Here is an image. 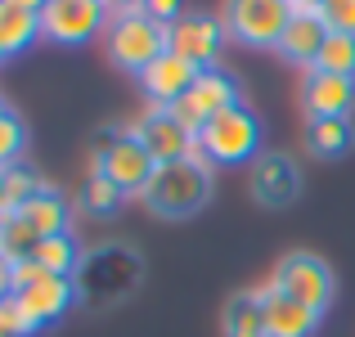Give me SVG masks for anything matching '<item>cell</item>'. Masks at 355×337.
Segmentation results:
<instances>
[{"instance_id":"cell-3","label":"cell","mask_w":355,"mask_h":337,"mask_svg":"<svg viewBox=\"0 0 355 337\" xmlns=\"http://www.w3.org/2000/svg\"><path fill=\"white\" fill-rule=\"evenodd\" d=\"M90 162H95L90 171L108 175L126 198H139V193L148 189V180H153V171H157L153 153L135 139V130H121V126H104L90 139Z\"/></svg>"},{"instance_id":"cell-31","label":"cell","mask_w":355,"mask_h":337,"mask_svg":"<svg viewBox=\"0 0 355 337\" xmlns=\"http://www.w3.org/2000/svg\"><path fill=\"white\" fill-rule=\"evenodd\" d=\"M148 0H108V9H113V14H135V9H144Z\"/></svg>"},{"instance_id":"cell-28","label":"cell","mask_w":355,"mask_h":337,"mask_svg":"<svg viewBox=\"0 0 355 337\" xmlns=\"http://www.w3.org/2000/svg\"><path fill=\"white\" fill-rule=\"evenodd\" d=\"M320 18L329 23V32L355 36V0H329V5L320 9Z\"/></svg>"},{"instance_id":"cell-10","label":"cell","mask_w":355,"mask_h":337,"mask_svg":"<svg viewBox=\"0 0 355 337\" xmlns=\"http://www.w3.org/2000/svg\"><path fill=\"white\" fill-rule=\"evenodd\" d=\"M14 302H18V311L27 315V324L41 333V329L59 324L63 315L72 311V302H77V284H72L68 275H36V279H27V284L14 288Z\"/></svg>"},{"instance_id":"cell-21","label":"cell","mask_w":355,"mask_h":337,"mask_svg":"<svg viewBox=\"0 0 355 337\" xmlns=\"http://www.w3.org/2000/svg\"><path fill=\"white\" fill-rule=\"evenodd\" d=\"M225 337H266V297L234 293L225 306Z\"/></svg>"},{"instance_id":"cell-36","label":"cell","mask_w":355,"mask_h":337,"mask_svg":"<svg viewBox=\"0 0 355 337\" xmlns=\"http://www.w3.org/2000/svg\"><path fill=\"white\" fill-rule=\"evenodd\" d=\"M0 59H5V50H0Z\"/></svg>"},{"instance_id":"cell-27","label":"cell","mask_w":355,"mask_h":337,"mask_svg":"<svg viewBox=\"0 0 355 337\" xmlns=\"http://www.w3.org/2000/svg\"><path fill=\"white\" fill-rule=\"evenodd\" d=\"M23 148H27V126L14 108L0 104V166H18L23 162Z\"/></svg>"},{"instance_id":"cell-1","label":"cell","mask_w":355,"mask_h":337,"mask_svg":"<svg viewBox=\"0 0 355 337\" xmlns=\"http://www.w3.org/2000/svg\"><path fill=\"white\" fill-rule=\"evenodd\" d=\"M139 275H144V266H139L135 248H126V243H104V248L86 252L81 270L72 275V284H77V302L90 306V311L117 306V302H126V297L135 293Z\"/></svg>"},{"instance_id":"cell-23","label":"cell","mask_w":355,"mask_h":337,"mask_svg":"<svg viewBox=\"0 0 355 337\" xmlns=\"http://www.w3.org/2000/svg\"><path fill=\"white\" fill-rule=\"evenodd\" d=\"M126 202V193L117 189L108 175H99V171H90L86 175V184H81V198H77V207L86 211V216H113V211Z\"/></svg>"},{"instance_id":"cell-18","label":"cell","mask_w":355,"mask_h":337,"mask_svg":"<svg viewBox=\"0 0 355 337\" xmlns=\"http://www.w3.org/2000/svg\"><path fill=\"white\" fill-rule=\"evenodd\" d=\"M18 216L32 225L41 239H54V234H68L72 230V202L63 198L59 189H50V184H41V189L32 193V198L18 207Z\"/></svg>"},{"instance_id":"cell-12","label":"cell","mask_w":355,"mask_h":337,"mask_svg":"<svg viewBox=\"0 0 355 337\" xmlns=\"http://www.w3.org/2000/svg\"><path fill=\"white\" fill-rule=\"evenodd\" d=\"M130 130H135V139L153 153L157 166H162V162H180V157H193V135L175 121L171 108H148Z\"/></svg>"},{"instance_id":"cell-9","label":"cell","mask_w":355,"mask_h":337,"mask_svg":"<svg viewBox=\"0 0 355 337\" xmlns=\"http://www.w3.org/2000/svg\"><path fill=\"white\" fill-rule=\"evenodd\" d=\"M270 288H279V293H288V297H297V302H306V306H315V311H329V302H333V270L324 266L320 257H311V252H288L284 261L275 266V279H270Z\"/></svg>"},{"instance_id":"cell-24","label":"cell","mask_w":355,"mask_h":337,"mask_svg":"<svg viewBox=\"0 0 355 337\" xmlns=\"http://www.w3.org/2000/svg\"><path fill=\"white\" fill-rule=\"evenodd\" d=\"M36 248H41V234L18 216V211H9V216H5V230H0V257L18 266V261H32Z\"/></svg>"},{"instance_id":"cell-30","label":"cell","mask_w":355,"mask_h":337,"mask_svg":"<svg viewBox=\"0 0 355 337\" xmlns=\"http://www.w3.org/2000/svg\"><path fill=\"white\" fill-rule=\"evenodd\" d=\"M9 293H14V261L0 257V302H5Z\"/></svg>"},{"instance_id":"cell-13","label":"cell","mask_w":355,"mask_h":337,"mask_svg":"<svg viewBox=\"0 0 355 337\" xmlns=\"http://www.w3.org/2000/svg\"><path fill=\"white\" fill-rule=\"evenodd\" d=\"M302 193V171L288 153H261L252 162V198L261 207H288Z\"/></svg>"},{"instance_id":"cell-11","label":"cell","mask_w":355,"mask_h":337,"mask_svg":"<svg viewBox=\"0 0 355 337\" xmlns=\"http://www.w3.org/2000/svg\"><path fill=\"white\" fill-rule=\"evenodd\" d=\"M225 23L220 18H207V14H184L175 18L171 27H166V45H171V54H180L184 63H193V68H216L220 59V45H225Z\"/></svg>"},{"instance_id":"cell-35","label":"cell","mask_w":355,"mask_h":337,"mask_svg":"<svg viewBox=\"0 0 355 337\" xmlns=\"http://www.w3.org/2000/svg\"><path fill=\"white\" fill-rule=\"evenodd\" d=\"M0 230H5V211H0Z\"/></svg>"},{"instance_id":"cell-16","label":"cell","mask_w":355,"mask_h":337,"mask_svg":"<svg viewBox=\"0 0 355 337\" xmlns=\"http://www.w3.org/2000/svg\"><path fill=\"white\" fill-rule=\"evenodd\" d=\"M266 297V337H315L320 333V311L279 288H261Z\"/></svg>"},{"instance_id":"cell-7","label":"cell","mask_w":355,"mask_h":337,"mask_svg":"<svg viewBox=\"0 0 355 337\" xmlns=\"http://www.w3.org/2000/svg\"><path fill=\"white\" fill-rule=\"evenodd\" d=\"M234 104H243V86H239L234 72H225L216 63V68H202L198 72V81L189 86V95L175 99L171 112H175V121L198 139V130L207 126L216 112H225V108H234Z\"/></svg>"},{"instance_id":"cell-8","label":"cell","mask_w":355,"mask_h":337,"mask_svg":"<svg viewBox=\"0 0 355 337\" xmlns=\"http://www.w3.org/2000/svg\"><path fill=\"white\" fill-rule=\"evenodd\" d=\"M113 9L108 0H50L41 9V36L54 45H86L90 36L108 32Z\"/></svg>"},{"instance_id":"cell-29","label":"cell","mask_w":355,"mask_h":337,"mask_svg":"<svg viewBox=\"0 0 355 337\" xmlns=\"http://www.w3.org/2000/svg\"><path fill=\"white\" fill-rule=\"evenodd\" d=\"M144 14L171 27L175 18H184V0H148V5H144Z\"/></svg>"},{"instance_id":"cell-14","label":"cell","mask_w":355,"mask_h":337,"mask_svg":"<svg viewBox=\"0 0 355 337\" xmlns=\"http://www.w3.org/2000/svg\"><path fill=\"white\" fill-rule=\"evenodd\" d=\"M355 108V77H333V72L311 68L302 81V112L306 117H351Z\"/></svg>"},{"instance_id":"cell-2","label":"cell","mask_w":355,"mask_h":337,"mask_svg":"<svg viewBox=\"0 0 355 337\" xmlns=\"http://www.w3.org/2000/svg\"><path fill=\"white\" fill-rule=\"evenodd\" d=\"M139 198H144V207L153 211V216L184 221V216H193V211L207 207V198H211V166L202 162L198 153L180 157V162H162Z\"/></svg>"},{"instance_id":"cell-34","label":"cell","mask_w":355,"mask_h":337,"mask_svg":"<svg viewBox=\"0 0 355 337\" xmlns=\"http://www.w3.org/2000/svg\"><path fill=\"white\" fill-rule=\"evenodd\" d=\"M0 337H14V333H9V324H5V315H0Z\"/></svg>"},{"instance_id":"cell-32","label":"cell","mask_w":355,"mask_h":337,"mask_svg":"<svg viewBox=\"0 0 355 337\" xmlns=\"http://www.w3.org/2000/svg\"><path fill=\"white\" fill-rule=\"evenodd\" d=\"M329 0H293V9H306V14H320Z\"/></svg>"},{"instance_id":"cell-22","label":"cell","mask_w":355,"mask_h":337,"mask_svg":"<svg viewBox=\"0 0 355 337\" xmlns=\"http://www.w3.org/2000/svg\"><path fill=\"white\" fill-rule=\"evenodd\" d=\"M36 266L45 270V275H77L81 270V261H86V252H81V243L72 239V230L68 234H54V239H41V248H36Z\"/></svg>"},{"instance_id":"cell-15","label":"cell","mask_w":355,"mask_h":337,"mask_svg":"<svg viewBox=\"0 0 355 337\" xmlns=\"http://www.w3.org/2000/svg\"><path fill=\"white\" fill-rule=\"evenodd\" d=\"M193 81H198V68H193V63H184L180 54H171V50H166L157 63H148V68L139 72V90L153 99V108H171L175 99L189 95Z\"/></svg>"},{"instance_id":"cell-17","label":"cell","mask_w":355,"mask_h":337,"mask_svg":"<svg viewBox=\"0 0 355 337\" xmlns=\"http://www.w3.org/2000/svg\"><path fill=\"white\" fill-rule=\"evenodd\" d=\"M324 41H329V23H324L320 14H306V9H297L293 23H288L284 41H279V54H284L288 63H297V68L311 72L315 59H320Z\"/></svg>"},{"instance_id":"cell-33","label":"cell","mask_w":355,"mask_h":337,"mask_svg":"<svg viewBox=\"0 0 355 337\" xmlns=\"http://www.w3.org/2000/svg\"><path fill=\"white\" fill-rule=\"evenodd\" d=\"M14 5H23V9H36V14H41V9L50 5V0H14Z\"/></svg>"},{"instance_id":"cell-20","label":"cell","mask_w":355,"mask_h":337,"mask_svg":"<svg viewBox=\"0 0 355 337\" xmlns=\"http://www.w3.org/2000/svg\"><path fill=\"white\" fill-rule=\"evenodd\" d=\"M36 41H41V14L14 5V0H0V50H5V59L32 50Z\"/></svg>"},{"instance_id":"cell-26","label":"cell","mask_w":355,"mask_h":337,"mask_svg":"<svg viewBox=\"0 0 355 337\" xmlns=\"http://www.w3.org/2000/svg\"><path fill=\"white\" fill-rule=\"evenodd\" d=\"M315 68H320V72H333V77H355V36L329 32V41H324Z\"/></svg>"},{"instance_id":"cell-6","label":"cell","mask_w":355,"mask_h":337,"mask_svg":"<svg viewBox=\"0 0 355 337\" xmlns=\"http://www.w3.org/2000/svg\"><path fill=\"white\" fill-rule=\"evenodd\" d=\"M293 14V0H225L220 23H225L230 41L248 45V50H279Z\"/></svg>"},{"instance_id":"cell-5","label":"cell","mask_w":355,"mask_h":337,"mask_svg":"<svg viewBox=\"0 0 355 337\" xmlns=\"http://www.w3.org/2000/svg\"><path fill=\"white\" fill-rule=\"evenodd\" d=\"M104 45H108V59H113L121 72H135V77L171 50V45H166V23L148 18L144 9H135V14H113V23H108V32H104Z\"/></svg>"},{"instance_id":"cell-4","label":"cell","mask_w":355,"mask_h":337,"mask_svg":"<svg viewBox=\"0 0 355 337\" xmlns=\"http://www.w3.org/2000/svg\"><path fill=\"white\" fill-rule=\"evenodd\" d=\"M261 148V121L248 104H234L225 112L207 121L193 139V153L202 157L207 166H239V162H252Z\"/></svg>"},{"instance_id":"cell-25","label":"cell","mask_w":355,"mask_h":337,"mask_svg":"<svg viewBox=\"0 0 355 337\" xmlns=\"http://www.w3.org/2000/svg\"><path fill=\"white\" fill-rule=\"evenodd\" d=\"M36 189H41V175L27 171L23 162H18V166H0V211H5V216L23 207Z\"/></svg>"},{"instance_id":"cell-19","label":"cell","mask_w":355,"mask_h":337,"mask_svg":"<svg viewBox=\"0 0 355 337\" xmlns=\"http://www.w3.org/2000/svg\"><path fill=\"white\" fill-rule=\"evenodd\" d=\"M306 148L320 162H338L355 148V126L351 117H306Z\"/></svg>"}]
</instances>
